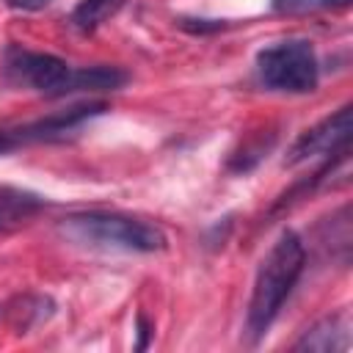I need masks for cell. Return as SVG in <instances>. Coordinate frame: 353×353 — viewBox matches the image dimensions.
<instances>
[{
    "label": "cell",
    "mask_w": 353,
    "mask_h": 353,
    "mask_svg": "<svg viewBox=\"0 0 353 353\" xmlns=\"http://www.w3.org/2000/svg\"><path fill=\"white\" fill-rule=\"evenodd\" d=\"M303 265H306V245H303L301 234L292 229H284L256 268L248 314H245V331H248L251 342H259L268 334V328L273 325L276 314L281 312L287 295L298 284Z\"/></svg>",
    "instance_id": "1"
},
{
    "label": "cell",
    "mask_w": 353,
    "mask_h": 353,
    "mask_svg": "<svg viewBox=\"0 0 353 353\" xmlns=\"http://www.w3.org/2000/svg\"><path fill=\"white\" fill-rule=\"evenodd\" d=\"M58 229L66 240L91 248L154 254L168 245V237L160 226L121 212H77L63 218Z\"/></svg>",
    "instance_id": "2"
},
{
    "label": "cell",
    "mask_w": 353,
    "mask_h": 353,
    "mask_svg": "<svg viewBox=\"0 0 353 353\" xmlns=\"http://www.w3.org/2000/svg\"><path fill=\"white\" fill-rule=\"evenodd\" d=\"M259 80L284 94H309L317 88L320 63L312 41L306 39H284L256 52Z\"/></svg>",
    "instance_id": "3"
},
{
    "label": "cell",
    "mask_w": 353,
    "mask_h": 353,
    "mask_svg": "<svg viewBox=\"0 0 353 353\" xmlns=\"http://www.w3.org/2000/svg\"><path fill=\"white\" fill-rule=\"evenodd\" d=\"M105 110H108V102H80V105L47 113L36 121H28V124L3 127L0 130V154H6L11 149H19V146H30V143L58 141V138L69 135L72 130H77L80 124H85L88 119H94Z\"/></svg>",
    "instance_id": "4"
},
{
    "label": "cell",
    "mask_w": 353,
    "mask_h": 353,
    "mask_svg": "<svg viewBox=\"0 0 353 353\" xmlns=\"http://www.w3.org/2000/svg\"><path fill=\"white\" fill-rule=\"evenodd\" d=\"M69 69L72 66L63 58L50 52H33L19 44L6 47V55H3V72L11 83L30 85L47 97H61Z\"/></svg>",
    "instance_id": "5"
},
{
    "label": "cell",
    "mask_w": 353,
    "mask_h": 353,
    "mask_svg": "<svg viewBox=\"0 0 353 353\" xmlns=\"http://www.w3.org/2000/svg\"><path fill=\"white\" fill-rule=\"evenodd\" d=\"M350 132H353V108L342 105L314 127L303 130L298 141L290 146L284 165H298L312 157H328V154H342L350 146Z\"/></svg>",
    "instance_id": "6"
},
{
    "label": "cell",
    "mask_w": 353,
    "mask_h": 353,
    "mask_svg": "<svg viewBox=\"0 0 353 353\" xmlns=\"http://www.w3.org/2000/svg\"><path fill=\"white\" fill-rule=\"evenodd\" d=\"M295 350H312V353H336L350 347V317L347 312L328 314L317 320L312 328L301 334V339L292 345Z\"/></svg>",
    "instance_id": "7"
},
{
    "label": "cell",
    "mask_w": 353,
    "mask_h": 353,
    "mask_svg": "<svg viewBox=\"0 0 353 353\" xmlns=\"http://www.w3.org/2000/svg\"><path fill=\"white\" fill-rule=\"evenodd\" d=\"M44 207H47V201L39 193L11 188V185H0V234H8L14 229L25 226Z\"/></svg>",
    "instance_id": "8"
},
{
    "label": "cell",
    "mask_w": 353,
    "mask_h": 353,
    "mask_svg": "<svg viewBox=\"0 0 353 353\" xmlns=\"http://www.w3.org/2000/svg\"><path fill=\"white\" fill-rule=\"evenodd\" d=\"M127 83V72L119 69V66H72L69 74H66V83H63V91L61 97L66 94H80V91H88V94H105V91H116Z\"/></svg>",
    "instance_id": "9"
},
{
    "label": "cell",
    "mask_w": 353,
    "mask_h": 353,
    "mask_svg": "<svg viewBox=\"0 0 353 353\" xmlns=\"http://www.w3.org/2000/svg\"><path fill=\"white\" fill-rule=\"evenodd\" d=\"M127 6V0H80L69 17L72 28L80 33H94L97 28H102L110 17H116L121 8Z\"/></svg>",
    "instance_id": "10"
},
{
    "label": "cell",
    "mask_w": 353,
    "mask_h": 353,
    "mask_svg": "<svg viewBox=\"0 0 353 353\" xmlns=\"http://www.w3.org/2000/svg\"><path fill=\"white\" fill-rule=\"evenodd\" d=\"M350 0H273L276 11L298 14V11H314V8H345Z\"/></svg>",
    "instance_id": "11"
},
{
    "label": "cell",
    "mask_w": 353,
    "mask_h": 353,
    "mask_svg": "<svg viewBox=\"0 0 353 353\" xmlns=\"http://www.w3.org/2000/svg\"><path fill=\"white\" fill-rule=\"evenodd\" d=\"M50 3L52 0H8V8H14V11H39Z\"/></svg>",
    "instance_id": "12"
},
{
    "label": "cell",
    "mask_w": 353,
    "mask_h": 353,
    "mask_svg": "<svg viewBox=\"0 0 353 353\" xmlns=\"http://www.w3.org/2000/svg\"><path fill=\"white\" fill-rule=\"evenodd\" d=\"M138 331H141V342H138V347H146L152 328H149V323H146V317H143V314H138Z\"/></svg>",
    "instance_id": "13"
}]
</instances>
